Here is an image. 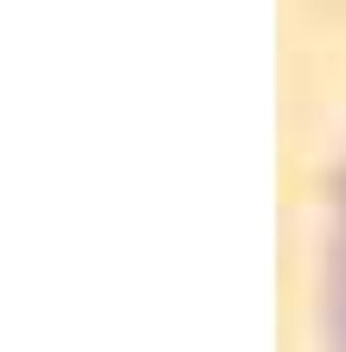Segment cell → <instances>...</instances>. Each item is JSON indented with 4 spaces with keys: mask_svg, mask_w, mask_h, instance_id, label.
<instances>
[{
    "mask_svg": "<svg viewBox=\"0 0 346 352\" xmlns=\"http://www.w3.org/2000/svg\"><path fill=\"white\" fill-rule=\"evenodd\" d=\"M321 333L327 352H346V148L327 179V224H321Z\"/></svg>",
    "mask_w": 346,
    "mask_h": 352,
    "instance_id": "1",
    "label": "cell"
}]
</instances>
